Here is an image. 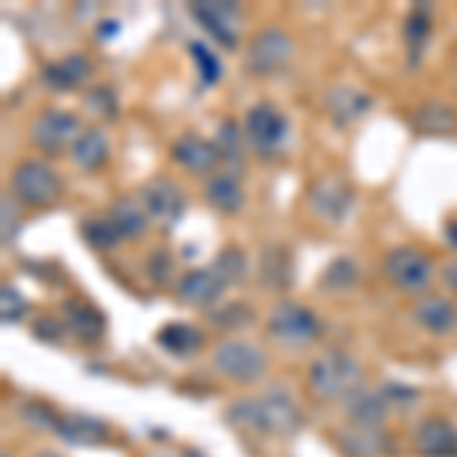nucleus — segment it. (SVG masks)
Instances as JSON below:
<instances>
[{"mask_svg": "<svg viewBox=\"0 0 457 457\" xmlns=\"http://www.w3.org/2000/svg\"><path fill=\"white\" fill-rule=\"evenodd\" d=\"M228 424L262 436H293L302 427L299 405L284 390H269L256 400H238L226 411Z\"/></svg>", "mask_w": 457, "mask_h": 457, "instance_id": "obj_1", "label": "nucleus"}, {"mask_svg": "<svg viewBox=\"0 0 457 457\" xmlns=\"http://www.w3.org/2000/svg\"><path fill=\"white\" fill-rule=\"evenodd\" d=\"M363 366L345 351H323L308 366V387L323 403H348L363 390Z\"/></svg>", "mask_w": 457, "mask_h": 457, "instance_id": "obj_2", "label": "nucleus"}, {"mask_svg": "<svg viewBox=\"0 0 457 457\" xmlns=\"http://www.w3.org/2000/svg\"><path fill=\"white\" fill-rule=\"evenodd\" d=\"M265 329L284 348H305L312 345L317 336H320V317H317L312 308L299 305V302H278L271 308L269 320H265Z\"/></svg>", "mask_w": 457, "mask_h": 457, "instance_id": "obj_3", "label": "nucleus"}, {"mask_svg": "<svg viewBox=\"0 0 457 457\" xmlns=\"http://www.w3.org/2000/svg\"><path fill=\"white\" fill-rule=\"evenodd\" d=\"M213 370L235 385H256L269 372V353L250 342L228 338L213 351Z\"/></svg>", "mask_w": 457, "mask_h": 457, "instance_id": "obj_4", "label": "nucleus"}, {"mask_svg": "<svg viewBox=\"0 0 457 457\" xmlns=\"http://www.w3.org/2000/svg\"><path fill=\"white\" fill-rule=\"evenodd\" d=\"M12 195L31 208H49L62 195V177L40 159H25L12 168Z\"/></svg>", "mask_w": 457, "mask_h": 457, "instance_id": "obj_5", "label": "nucleus"}, {"mask_svg": "<svg viewBox=\"0 0 457 457\" xmlns=\"http://www.w3.org/2000/svg\"><path fill=\"white\" fill-rule=\"evenodd\" d=\"M293 53H296V43L290 34L281 28H265L250 40L245 64L253 77H278L293 62Z\"/></svg>", "mask_w": 457, "mask_h": 457, "instance_id": "obj_6", "label": "nucleus"}, {"mask_svg": "<svg viewBox=\"0 0 457 457\" xmlns=\"http://www.w3.org/2000/svg\"><path fill=\"white\" fill-rule=\"evenodd\" d=\"M245 135L262 159L278 156L287 141V116L269 101L253 104L245 116Z\"/></svg>", "mask_w": 457, "mask_h": 457, "instance_id": "obj_7", "label": "nucleus"}, {"mask_svg": "<svg viewBox=\"0 0 457 457\" xmlns=\"http://www.w3.org/2000/svg\"><path fill=\"white\" fill-rule=\"evenodd\" d=\"M79 135H83L79 131V116L71 113V110H43L31 122V141L37 144V150L49 153V156L73 146Z\"/></svg>", "mask_w": 457, "mask_h": 457, "instance_id": "obj_8", "label": "nucleus"}, {"mask_svg": "<svg viewBox=\"0 0 457 457\" xmlns=\"http://www.w3.org/2000/svg\"><path fill=\"white\" fill-rule=\"evenodd\" d=\"M387 281L403 293H424L433 281V262L415 247H394L385 260Z\"/></svg>", "mask_w": 457, "mask_h": 457, "instance_id": "obj_9", "label": "nucleus"}, {"mask_svg": "<svg viewBox=\"0 0 457 457\" xmlns=\"http://www.w3.org/2000/svg\"><path fill=\"white\" fill-rule=\"evenodd\" d=\"M141 204L153 223H159L165 232H171L180 223L183 211H187V195H183V189L174 180L156 177V180H150L141 189Z\"/></svg>", "mask_w": 457, "mask_h": 457, "instance_id": "obj_10", "label": "nucleus"}, {"mask_svg": "<svg viewBox=\"0 0 457 457\" xmlns=\"http://www.w3.org/2000/svg\"><path fill=\"white\" fill-rule=\"evenodd\" d=\"M189 12H193V19L213 37V40L220 43V46H226V49L238 46V16H241V10L235 4H226V0H217V4H202V0H195V4H189Z\"/></svg>", "mask_w": 457, "mask_h": 457, "instance_id": "obj_11", "label": "nucleus"}, {"mask_svg": "<svg viewBox=\"0 0 457 457\" xmlns=\"http://www.w3.org/2000/svg\"><path fill=\"white\" fill-rule=\"evenodd\" d=\"M223 290L226 281L213 271V265H208V269H193L177 281V302H183L189 308H211L220 302Z\"/></svg>", "mask_w": 457, "mask_h": 457, "instance_id": "obj_12", "label": "nucleus"}, {"mask_svg": "<svg viewBox=\"0 0 457 457\" xmlns=\"http://www.w3.org/2000/svg\"><path fill=\"white\" fill-rule=\"evenodd\" d=\"M171 159L193 174H213L220 162H223L220 159L217 144L208 141V137H202V135L177 137V141L171 144Z\"/></svg>", "mask_w": 457, "mask_h": 457, "instance_id": "obj_13", "label": "nucleus"}, {"mask_svg": "<svg viewBox=\"0 0 457 457\" xmlns=\"http://www.w3.org/2000/svg\"><path fill=\"white\" fill-rule=\"evenodd\" d=\"M62 320H64V327H68V333L73 338H79V342H86V345L98 342V338L104 336V329H107V317L86 299H68V302H64V305H62Z\"/></svg>", "mask_w": 457, "mask_h": 457, "instance_id": "obj_14", "label": "nucleus"}, {"mask_svg": "<svg viewBox=\"0 0 457 457\" xmlns=\"http://www.w3.org/2000/svg\"><path fill=\"white\" fill-rule=\"evenodd\" d=\"M351 198H353L351 189L345 187L342 180L323 177V180H317L312 187V193H308V204H312L314 213H320L323 220H329V223H342L351 211Z\"/></svg>", "mask_w": 457, "mask_h": 457, "instance_id": "obj_15", "label": "nucleus"}, {"mask_svg": "<svg viewBox=\"0 0 457 457\" xmlns=\"http://www.w3.org/2000/svg\"><path fill=\"white\" fill-rule=\"evenodd\" d=\"M415 452L421 457H457V427L445 418H424L415 427Z\"/></svg>", "mask_w": 457, "mask_h": 457, "instance_id": "obj_16", "label": "nucleus"}, {"mask_svg": "<svg viewBox=\"0 0 457 457\" xmlns=\"http://www.w3.org/2000/svg\"><path fill=\"white\" fill-rule=\"evenodd\" d=\"M88 77H92V62L79 53L64 55V58H58V62H49L40 73L43 86L53 88V92H73V88L83 86Z\"/></svg>", "mask_w": 457, "mask_h": 457, "instance_id": "obj_17", "label": "nucleus"}, {"mask_svg": "<svg viewBox=\"0 0 457 457\" xmlns=\"http://www.w3.org/2000/svg\"><path fill=\"white\" fill-rule=\"evenodd\" d=\"M411 317H415V323L421 329H427V333L445 336V333H454L457 329V305L445 296L418 299L415 308H411Z\"/></svg>", "mask_w": 457, "mask_h": 457, "instance_id": "obj_18", "label": "nucleus"}, {"mask_svg": "<svg viewBox=\"0 0 457 457\" xmlns=\"http://www.w3.org/2000/svg\"><path fill=\"white\" fill-rule=\"evenodd\" d=\"M58 439L68 445H104L110 439V424L95 415H62V424L55 427Z\"/></svg>", "mask_w": 457, "mask_h": 457, "instance_id": "obj_19", "label": "nucleus"}, {"mask_svg": "<svg viewBox=\"0 0 457 457\" xmlns=\"http://www.w3.org/2000/svg\"><path fill=\"white\" fill-rule=\"evenodd\" d=\"M370 107H372V95L360 92L353 86H333L327 92V110L336 120V125H342V129L351 125L353 120H360Z\"/></svg>", "mask_w": 457, "mask_h": 457, "instance_id": "obj_20", "label": "nucleus"}, {"mask_svg": "<svg viewBox=\"0 0 457 457\" xmlns=\"http://www.w3.org/2000/svg\"><path fill=\"white\" fill-rule=\"evenodd\" d=\"M208 204L217 208L220 213H238L245 204V187H241L238 174L235 171H217L208 177V187H204Z\"/></svg>", "mask_w": 457, "mask_h": 457, "instance_id": "obj_21", "label": "nucleus"}, {"mask_svg": "<svg viewBox=\"0 0 457 457\" xmlns=\"http://www.w3.org/2000/svg\"><path fill=\"white\" fill-rule=\"evenodd\" d=\"M348 421L351 427H360V430H381L385 424V415H387V403L381 394H370V390H357L348 403Z\"/></svg>", "mask_w": 457, "mask_h": 457, "instance_id": "obj_22", "label": "nucleus"}, {"mask_svg": "<svg viewBox=\"0 0 457 457\" xmlns=\"http://www.w3.org/2000/svg\"><path fill=\"white\" fill-rule=\"evenodd\" d=\"M260 278L271 290H287L293 284V253L287 245H269L260 256Z\"/></svg>", "mask_w": 457, "mask_h": 457, "instance_id": "obj_23", "label": "nucleus"}, {"mask_svg": "<svg viewBox=\"0 0 457 457\" xmlns=\"http://www.w3.org/2000/svg\"><path fill=\"white\" fill-rule=\"evenodd\" d=\"M156 342L171 357H193V353L202 351L204 336L193 323H168V327H162L156 333Z\"/></svg>", "mask_w": 457, "mask_h": 457, "instance_id": "obj_24", "label": "nucleus"}, {"mask_svg": "<svg viewBox=\"0 0 457 457\" xmlns=\"http://www.w3.org/2000/svg\"><path fill=\"white\" fill-rule=\"evenodd\" d=\"M71 156L83 171H98V168L107 165L110 159V141L104 131L98 129H86L83 135L77 137V144L71 146Z\"/></svg>", "mask_w": 457, "mask_h": 457, "instance_id": "obj_25", "label": "nucleus"}, {"mask_svg": "<svg viewBox=\"0 0 457 457\" xmlns=\"http://www.w3.org/2000/svg\"><path fill=\"white\" fill-rule=\"evenodd\" d=\"M107 217L113 220V226L120 228L122 238H144L146 223H150L141 198H120V202L110 208Z\"/></svg>", "mask_w": 457, "mask_h": 457, "instance_id": "obj_26", "label": "nucleus"}, {"mask_svg": "<svg viewBox=\"0 0 457 457\" xmlns=\"http://www.w3.org/2000/svg\"><path fill=\"white\" fill-rule=\"evenodd\" d=\"M411 125L418 131H427V135H445V131L457 129V113L452 107L439 104V101H427L411 113Z\"/></svg>", "mask_w": 457, "mask_h": 457, "instance_id": "obj_27", "label": "nucleus"}, {"mask_svg": "<svg viewBox=\"0 0 457 457\" xmlns=\"http://www.w3.org/2000/svg\"><path fill=\"white\" fill-rule=\"evenodd\" d=\"M338 439V448H342L348 457H378L381 454V430H360V427H351V430H342L336 433Z\"/></svg>", "mask_w": 457, "mask_h": 457, "instance_id": "obj_28", "label": "nucleus"}, {"mask_svg": "<svg viewBox=\"0 0 457 457\" xmlns=\"http://www.w3.org/2000/svg\"><path fill=\"white\" fill-rule=\"evenodd\" d=\"M403 37H405V46H409V62L418 64L427 49V40H430V12H427L424 6H415V10L409 12Z\"/></svg>", "mask_w": 457, "mask_h": 457, "instance_id": "obj_29", "label": "nucleus"}, {"mask_svg": "<svg viewBox=\"0 0 457 457\" xmlns=\"http://www.w3.org/2000/svg\"><path fill=\"white\" fill-rule=\"evenodd\" d=\"M213 271L226 281V287H238L247 281V271H250V262H247V253L241 247H223L213 260Z\"/></svg>", "mask_w": 457, "mask_h": 457, "instance_id": "obj_30", "label": "nucleus"}, {"mask_svg": "<svg viewBox=\"0 0 457 457\" xmlns=\"http://www.w3.org/2000/svg\"><path fill=\"white\" fill-rule=\"evenodd\" d=\"M83 238L95 250H113L122 241V235L110 217H92V220H83Z\"/></svg>", "mask_w": 457, "mask_h": 457, "instance_id": "obj_31", "label": "nucleus"}, {"mask_svg": "<svg viewBox=\"0 0 457 457\" xmlns=\"http://www.w3.org/2000/svg\"><path fill=\"white\" fill-rule=\"evenodd\" d=\"M21 421H25L31 430H55L58 424H62V415L53 409L49 403H40V400H28L25 405L19 409Z\"/></svg>", "mask_w": 457, "mask_h": 457, "instance_id": "obj_32", "label": "nucleus"}, {"mask_svg": "<svg viewBox=\"0 0 457 457\" xmlns=\"http://www.w3.org/2000/svg\"><path fill=\"white\" fill-rule=\"evenodd\" d=\"M189 55H193V62L198 64L202 86H217L220 77H223V64H220L217 55H213V49L204 46L202 40H193V43H189Z\"/></svg>", "mask_w": 457, "mask_h": 457, "instance_id": "obj_33", "label": "nucleus"}, {"mask_svg": "<svg viewBox=\"0 0 457 457\" xmlns=\"http://www.w3.org/2000/svg\"><path fill=\"white\" fill-rule=\"evenodd\" d=\"M213 327L217 329H245L256 320V312L247 305V302H232V305H223L211 314Z\"/></svg>", "mask_w": 457, "mask_h": 457, "instance_id": "obj_34", "label": "nucleus"}, {"mask_svg": "<svg viewBox=\"0 0 457 457\" xmlns=\"http://www.w3.org/2000/svg\"><path fill=\"white\" fill-rule=\"evenodd\" d=\"M217 150H220V159L232 162V165H241L245 159V141H241V129L235 122H223L217 131Z\"/></svg>", "mask_w": 457, "mask_h": 457, "instance_id": "obj_35", "label": "nucleus"}, {"mask_svg": "<svg viewBox=\"0 0 457 457\" xmlns=\"http://www.w3.org/2000/svg\"><path fill=\"white\" fill-rule=\"evenodd\" d=\"M357 262L353 260H345V256H338L327 265V271H323L320 284L329 287V290H348V287L357 284Z\"/></svg>", "mask_w": 457, "mask_h": 457, "instance_id": "obj_36", "label": "nucleus"}, {"mask_svg": "<svg viewBox=\"0 0 457 457\" xmlns=\"http://www.w3.org/2000/svg\"><path fill=\"white\" fill-rule=\"evenodd\" d=\"M25 314H28V299L12 284L0 287V320L10 327V323H19Z\"/></svg>", "mask_w": 457, "mask_h": 457, "instance_id": "obj_37", "label": "nucleus"}, {"mask_svg": "<svg viewBox=\"0 0 457 457\" xmlns=\"http://www.w3.org/2000/svg\"><path fill=\"white\" fill-rule=\"evenodd\" d=\"M146 271H150V281L153 284H168L171 281V275H174V256L168 253L165 247H159V250H153L150 253V260H146Z\"/></svg>", "mask_w": 457, "mask_h": 457, "instance_id": "obj_38", "label": "nucleus"}, {"mask_svg": "<svg viewBox=\"0 0 457 457\" xmlns=\"http://www.w3.org/2000/svg\"><path fill=\"white\" fill-rule=\"evenodd\" d=\"M0 217H4V223H0L4 232H0V238H4V247H10L19 232V211H16V204H12V195H4V202H0Z\"/></svg>", "mask_w": 457, "mask_h": 457, "instance_id": "obj_39", "label": "nucleus"}, {"mask_svg": "<svg viewBox=\"0 0 457 457\" xmlns=\"http://www.w3.org/2000/svg\"><path fill=\"white\" fill-rule=\"evenodd\" d=\"M86 101H88V107H92L95 113L104 116V120H110V116H116V95L110 92L107 86L92 88V92L86 95Z\"/></svg>", "mask_w": 457, "mask_h": 457, "instance_id": "obj_40", "label": "nucleus"}, {"mask_svg": "<svg viewBox=\"0 0 457 457\" xmlns=\"http://www.w3.org/2000/svg\"><path fill=\"white\" fill-rule=\"evenodd\" d=\"M64 320H55V317H40V320L34 323V336L40 338V342H46V345H55V342H62V336H64Z\"/></svg>", "mask_w": 457, "mask_h": 457, "instance_id": "obj_41", "label": "nucleus"}, {"mask_svg": "<svg viewBox=\"0 0 457 457\" xmlns=\"http://www.w3.org/2000/svg\"><path fill=\"white\" fill-rule=\"evenodd\" d=\"M381 396H385V403H396V405H409V403H415L418 400V390L415 387H409V385H385L381 387Z\"/></svg>", "mask_w": 457, "mask_h": 457, "instance_id": "obj_42", "label": "nucleus"}, {"mask_svg": "<svg viewBox=\"0 0 457 457\" xmlns=\"http://www.w3.org/2000/svg\"><path fill=\"white\" fill-rule=\"evenodd\" d=\"M445 284L452 287V290H457V262L454 265H445Z\"/></svg>", "mask_w": 457, "mask_h": 457, "instance_id": "obj_43", "label": "nucleus"}, {"mask_svg": "<svg viewBox=\"0 0 457 457\" xmlns=\"http://www.w3.org/2000/svg\"><path fill=\"white\" fill-rule=\"evenodd\" d=\"M445 238H448V245L457 250V220H452V223L445 226Z\"/></svg>", "mask_w": 457, "mask_h": 457, "instance_id": "obj_44", "label": "nucleus"}, {"mask_svg": "<svg viewBox=\"0 0 457 457\" xmlns=\"http://www.w3.org/2000/svg\"><path fill=\"white\" fill-rule=\"evenodd\" d=\"M37 457H62V454H55V452H43V454H37Z\"/></svg>", "mask_w": 457, "mask_h": 457, "instance_id": "obj_45", "label": "nucleus"}, {"mask_svg": "<svg viewBox=\"0 0 457 457\" xmlns=\"http://www.w3.org/2000/svg\"><path fill=\"white\" fill-rule=\"evenodd\" d=\"M4 457H10V454H4Z\"/></svg>", "mask_w": 457, "mask_h": 457, "instance_id": "obj_46", "label": "nucleus"}]
</instances>
